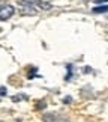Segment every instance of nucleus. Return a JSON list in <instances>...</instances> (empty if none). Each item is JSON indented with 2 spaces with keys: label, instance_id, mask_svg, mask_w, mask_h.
<instances>
[{
  "label": "nucleus",
  "instance_id": "obj_1",
  "mask_svg": "<svg viewBox=\"0 0 108 122\" xmlns=\"http://www.w3.org/2000/svg\"><path fill=\"white\" fill-rule=\"evenodd\" d=\"M14 12H15V9H14V6H11V5H3V6H0V21H6L9 20Z\"/></svg>",
  "mask_w": 108,
  "mask_h": 122
},
{
  "label": "nucleus",
  "instance_id": "obj_2",
  "mask_svg": "<svg viewBox=\"0 0 108 122\" xmlns=\"http://www.w3.org/2000/svg\"><path fill=\"white\" fill-rule=\"evenodd\" d=\"M18 3H20L21 6L27 5V6H36V8H41V9H50L51 8V5L44 3V2H41V0H18Z\"/></svg>",
  "mask_w": 108,
  "mask_h": 122
},
{
  "label": "nucleus",
  "instance_id": "obj_3",
  "mask_svg": "<svg viewBox=\"0 0 108 122\" xmlns=\"http://www.w3.org/2000/svg\"><path fill=\"white\" fill-rule=\"evenodd\" d=\"M92 11L95 14H104V12H108V6H95Z\"/></svg>",
  "mask_w": 108,
  "mask_h": 122
},
{
  "label": "nucleus",
  "instance_id": "obj_4",
  "mask_svg": "<svg viewBox=\"0 0 108 122\" xmlns=\"http://www.w3.org/2000/svg\"><path fill=\"white\" fill-rule=\"evenodd\" d=\"M0 95H6V89H5V87H0Z\"/></svg>",
  "mask_w": 108,
  "mask_h": 122
},
{
  "label": "nucleus",
  "instance_id": "obj_5",
  "mask_svg": "<svg viewBox=\"0 0 108 122\" xmlns=\"http://www.w3.org/2000/svg\"><path fill=\"white\" fill-rule=\"evenodd\" d=\"M105 2H108V0H98V3H105Z\"/></svg>",
  "mask_w": 108,
  "mask_h": 122
}]
</instances>
